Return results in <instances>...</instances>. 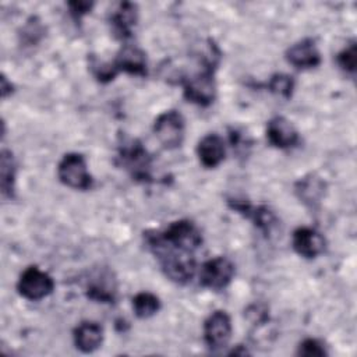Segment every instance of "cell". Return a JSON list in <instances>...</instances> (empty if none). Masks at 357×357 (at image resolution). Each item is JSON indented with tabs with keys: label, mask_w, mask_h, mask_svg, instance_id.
I'll return each instance as SVG.
<instances>
[{
	"label": "cell",
	"mask_w": 357,
	"mask_h": 357,
	"mask_svg": "<svg viewBox=\"0 0 357 357\" xmlns=\"http://www.w3.org/2000/svg\"><path fill=\"white\" fill-rule=\"evenodd\" d=\"M291 245L300 257L312 259L325 251L326 240L318 230L303 226L293 231Z\"/></svg>",
	"instance_id": "11"
},
{
	"label": "cell",
	"mask_w": 357,
	"mask_h": 357,
	"mask_svg": "<svg viewBox=\"0 0 357 357\" xmlns=\"http://www.w3.org/2000/svg\"><path fill=\"white\" fill-rule=\"evenodd\" d=\"M229 205L233 211H236L237 213L245 216L247 219L252 220V223L265 234H271L272 230L278 226V216L275 215V212L266 206V205H258L254 206L251 205L248 201L244 199H237V198H230Z\"/></svg>",
	"instance_id": "10"
},
{
	"label": "cell",
	"mask_w": 357,
	"mask_h": 357,
	"mask_svg": "<svg viewBox=\"0 0 357 357\" xmlns=\"http://www.w3.org/2000/svg\"><path fill=\"white\" fill-rule=\"evenodd\" d=\"M85 294L89 300L96 303H114L117 296V283L113 273L109 269L102 268L91 275L85 287Z\"/></svg>",
	"instance_id": "12"
},
{
	"label": "cell",
	"mask_w": 357,
	"mask_h": 357,
	"mask_svg": "<svg viewBox=\"0 0 357 357\" xmlns=\"http://www.w3.org/2000/svg\"><path fill=\"white\" fill-rule=\"evenodd\" d=\"M266 89L269 92H272L273 95L289 99V98H291L293 91H294V79L289 74L276 73L266 82Z\"/></svg>",
	"instance_id": "22"
},
{
	"label": "cell",
	"mask_w": 357,
	"mask_h": 357,
	"mask_svg": "<svg viewBox=\"0 0 357 357\" xmlns=\"http://www.w3.org/2000/svg\"><path fill=\"white\" fill-rule=\"evenodd\" d=\"M17 290L21 297L29 301H39L53 293L54 280L47 272L39 269L36 265H31L20 275Z\"/></svg>",
	"instance_id": "6"
},
{
	"label": "cell",
	"mask_w": 357,
	"mask_h": 357,
	"mask_svg": "<svg viewBox=\"0 0 357 357\" xmlns=\"http://www.w3.org/2000/svg\"><path fill=\"white\" fill-rule=\"evenodd\" d=\"M153 132L163 148L176 149L184 141L185 120L178 110H166L155 119Z\"/></svg>",
	"instance_id": "5"
},
{
	"label": "cell",
	"mask_w": 357,
	"mask_h": 357,
	"mask_svg": "<svg viewBox=\"0 0 357 357\" xmlns=\"http://www.w3.org/2000/svg\"><path fill=\"white\" fill-rule=\"evenodd\" d=\"M356 60H357V46H356V42L351 40L342 52H339L336 61L344 73L353 77L356 73Z\"/></svg>",
	"instance_id": "24"
},
{
	"label": "cell",
	"mask_w": 357,
	"mask_h": 357,
	"mask_svg": "<svg viewBox=\"0 0 357 357\" xmlns=\"http://www.w3.org/2000/svg\"><path fill=\"white\" fill-rule=\"evenodd\" d=\"M57 177L61 184L74 190H89L93 178L88 172L86 160L81 153H66L57 165Z\"/></svg>",
	"instance_id": "4"
},
{
	"label": "cell",
	"mask_w": 357,
	"mask_h": 357,
	"mask_svg": "<svg viewBox=\"0 0 357 357\" xmlns=\"http://www.w3.org/2000/svg\"><path fill=\"white\" fill-rule=\"evenodd\" d=\"M70 8V14L75 21H79L84 15H86L88 13H91L93 3L92 1H70L68 4Z\"/></svg>",
	"instance_id": "26"
},
{
	"label": "cell",
	"mask_w": 357,
	"mask_h": 357,
	"mask_svg": "<svg viewBox=\"0 0 357 357\" xmlns=\"http://www.w3.org/2000/svg\"><path fill=\"white\" fill-rule=\"evenodd\" d=\"M75 347L82 353H92L100 347L103 342V328L93 321L78 324L73 332Z\"/></svg>",
	"instance_id": "18"
},
{
	"label": "cell",
	"mask_w": 357,
	"mask_h": 357,
	"mask_svg": "<svg viewBox=\"0 0 357 357\" xmlns=\"http://www.w3.org/2000/svg\"><path fill=\"white\" fill-rule=\"evenodd\" d=\"M294 192L303 204L317 208L325 194V181L317 174L310 173L294 184Z\"/></svg>",
	"instance_id": "19"
},
{
	"label": "cell",
	"mask_w": 357,
	"mask_h": 357,
	"mask_svg": "<svg viewBox=\"0 0 357 357\" xmlns=\"http://www.w3.org/2000/svg\"><path fill=\"white\" fill-rule=\"evenodd\" d=\"M297 354L305 356V357H312V356L324 357L328 354V351L325 349V344L321 340L314 339V337H307L298 344Z\"/></svg>",
	"instance_id": "25"
},
{
	"label": "cell",
	"mask_w": 357,
	"mask_h": 357,
	"mask_svg": "<svg viewBox=\"0 0 357 357\" xmlns=\"http://www.w3.org/2000/svg\"><path fill=\"white\" fill-rule=\"evenodd\" d=\"M266 139L275 148L289 149L298 144L300 135L290 120L283 116H275L266 124Z\"/></svg>",
	"instance_id": "13"
},
{
	"label": "cell",
	"mask_w": 357,
	"mask_h": 357,
	"mask_svg": "<svg viewBox=\"0 0 357 357\" xmlns=\"http://www.w3.org/2000/svg\"><path fill=\"white\" fill-rule=\"evenodd\" d=\"M287 63L300 70L315 68L321 64V53L317 47V43L311 38H304L293 43L284 53Z\"/></svg>",
	"instance_id": "14"
},
{
	"label": "cell",
	"mask_w": 357,
	"mask_h": 357,
	"mask_svg": "<svg viewBox=\"0 0 357 357\" xmlns=\"http://www.w3.org/2000/svg\"><path fill=\"white\" fill-rule=\"evenodd\" d=\"M197 155L204 167L213 169L219 166L226 156V145L223 138L216 132L206 134L197 145Z\"/></svg>",
	"instance_id": "17"
},
{
	"label": "cell",
	"mask_w": 357,
	"mask_h": 357,
	"mask_svg": "<svg viewBox=\"0 0 357 357\" xmlns=\"http://www.w3.org/2000/svg\"><path fill=\"white\" fill-rule=\"evenodd\" d=\"M236 272L234 264L227 257H215L205 261L199 271V284L211 290H223L229 286Z\"/></svg>",
	"instance_id": "8"
},
{
	"label": "cell",
	"mask_w": 357,
	"mask_h": 357,
	"mask_svg": "<svg viewBox=\"0 0 357 357\" xmlns=\"http://www.w3.org/2000/svg\"><path fill=\"white\" fill-rule=\"evenodd\" d=\"M113 64L116 66L119 73L124 71L131 75L145 77L148 71L145 52L139 46L131 43H126L120 47Z\"/></svg>",
	"instance_id": "15"
},
{
	"label": "cell",
	"mask_w": 357,
	"mask_h": 357,
	"mask_svg": "<svg viewBox=\"0 0 357 357\" xmlns=\"http://www.w3.org/2000/svg\"><path fill=\"white\" fill-rule=\"evenodd\" d=\"M0 91H1V98H7L13 92V84L11 81L7 79L4 74H1L0 77Z\"/></svg>",
	"instance_id": "27"
},
{
	"label": "cell",
	"mask_w": 357,
	"mask_h": 357,
	"mask_svg": "<svg viewBox=\"0 0 357 357\" xmlns=\"http://www.w3.org/2000/svg\"><path fill=\"white\" fill-rule=\"evenodd\" d=\"M119 165L139 183L152 181V156L137 138L123 139L117 151Z\"/></svg>",
	"instance_id": "2"
},
{
	"label": "cell",
	"mask_w": 357,
	"mask_h": 357,
	"mask_svg": "<svg viewBox=\"0 0 357 357\" xmlns=\"http://www.w3.org/2000/svg\"><path fill=\"white\" fill-rule=\"evenodd\" d=\"M231 319L223 310H216L204 321V342L212 351L225 349L231 337Z\"/></svg>",
	"instance_id": "9"
},
{
	"label": "cell",
	"mask_w": 357,
	"mask_h": 357,
	"mask_svg": "<svg viewBox=\"0 0 357 357\" xmlns=\"http://www.w3.org/2000/svg\"><path fill=\"white\" fill-rule=\"evenodd\" d=\"M17 165L11 151L3 149L0 156V188L3 197L13 198L15 188Z\"/></svg>",
	"instance_id": "20"
},
{
	"label": "cell",
	"mask_w": 357,
	"mask_h": 357,
	"mask_svg": "<svg viewBox=\"0 0 357 357\" xmlns=\"http://www.w3.org/2000/svg\"><path fill=\"white\" fill-rule=\"evenodd\" d=\"M89 67H91V71H92L93 77L99 82H103V84L110 82L119 74V71H117V68L113 63H103V61H99L95 57H91Z\"/></svg>",
	"instance_id": "23"
},
{
	"label": "cell",
	"mask_w": 357,
	"mask_h": 357,
	"mask_svg": "<svg viewBox=\"0 0 357 357\" xmlns=\"http://www.w3.org/2000/svg\"><path fill=\"white\" fill-rule=\"evenodd\" d=\"M138 21V7L135 3L124 1L110 14L109 22L116 39L126 40L132 36V29Z\"/></svg>",
	"instance_id": "16"
},
{
	"label": "cell",
	"mask_w": 357,
	"mask_h": 357,
	"mask_svg": "<svg viewBox=\"0 0 357 357\" xmlns=\"http://www.w3.org/2000/svg\"><path fill=\"white\" fill-rule=\"evenodd\" d=\"M132 310L137 318L146 319L160 310V300L149 291H139L132 297Z\"/></svg>",
	"instance_id": "21"
},
{
	"label": "cell",
	"mask_w": 357,
	"mask_h": 357,
	"mask_svg": "<svg viewBox=\"0 0 357 357\" xmlns=\"http://www.w3.org/2000/svg\"><path fill=\"white\" fill-rule=\"evenodd\" d=\"M215 70L216 68L199 64L195 73L181 77L180 84L183 85V95L188 102L202 107L213 103L216 99Z\"/></svg>",
	"instance_id": "3"
},
{
	"label": "cell",
	"mask_w": 357,
	"mask_h": 357,
	"mask_svg": "<svg viewBox=\"0 0 357 357\" xmlns=\"http://www.w3.org/2000/svg\"><path fill=\"white\" fill-rule=\"evenodd\" d=\"M144 238L169 280L177 284H187L192 280L197 272L195 252L165 243L156 230L144 233Z\"/></svg>",
	"instance_id": "1"
},
{
	"label": "cell",
	"mask_w": 357,
	"mask_h": 357,
	"mask_svg": "<svg viewBox=\"0 0 357 357\" xmlns=\"http://www.w3.org/2000/svg\"><path fill=\"white\" fill-rule=\"evenodd\" d=\"M159 237L177 248L195 252L202 244V234L198 226L190 219H180L170 223L165 230L158 231Z\"/></svg>",
	"instance_id": "7"
}]
</instances>
